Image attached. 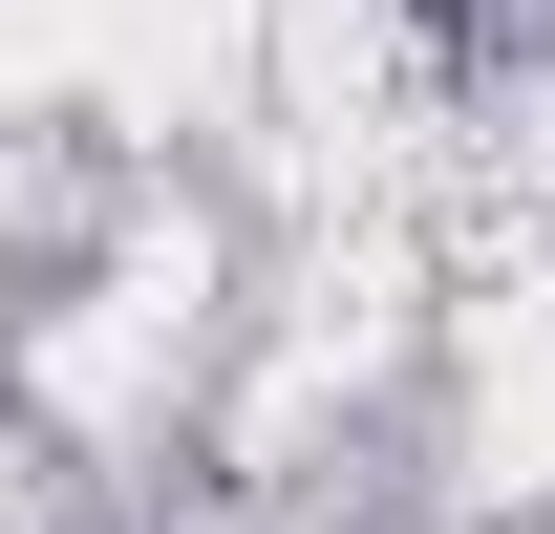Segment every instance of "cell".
I'll list each match as a JSON object with an SVG mask.
<instances>
[]
</instances>
